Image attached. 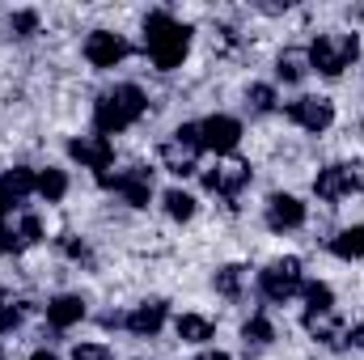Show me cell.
Returning <instances> with one entry per match:
<instances>
[{"mask_svg":"<svg viewBox=\"0 0 364 360\" xmlns=\"http://www.w3.org/2000/svg\"><path fill=\"white\" fill-rule=\"evenodd\" d=\"M144 51H149V60L161 73L178 68L182 60H186V51H191V26H182L178 17L166 13V9L149 13L144 17Z\"/></svg>","mask_w":364,"mask_h":360,"instance_id":"obj_1","label":"cell"},{"mask_svg":"<svg viewBox=\"0 0 364 360\" xmlns=\"http://www.w3.org/2000/svg\"><path fill=\"white\" fill-rule=\"evenodd\" d=\"M149 110V97L140 85H114L93 102V132L97 136H114V132H127L140 115Z\"/></svg>","mask_w":364,"mask_h":360,"instance_id":"obj_2","label":"cell"},{"mask_svg":"<svg viewBox=\"0 0 364 360\" xmlns=\"http://www.w3.org/2000/svg\"><path fill=\"white\" fill-rule=\"evenodd\" d=\"M305 51H309V68H318L322 77H339V73H348V68L356 64L360 38H356V34H343V30H326V34H318Z\"/></svg>","mask_w":364,"mask_h":360,"instance_id":"obj_3","label":"cell"},{"mask_svg":"<svg viewBox=\"0 0 364 360\" xmlns=\"http://www.w3.org/2000/svg\"><path fill=\"white\" fill-rule=\"evenodd\" d=\"M199 153H203V136H199V123H182L178 132L161 144V166L174 174V179H186L199 170Z\"/></svg>","mask_w":364,"mask_h":360,"instance_id":"obj_4","label":"cell"},{"mask_svg":"<svg viewBox=\"0 0 364 360\" xmlns=\"http://www.w3.org/2000/svg\"><path fill=\"white\" fill-rule=\"evenodd\" d=\"M305 288V275H301V259H275L272 268L259 271V292L275 301V305H284V301H292L296 292Z\"/></svg>","mask_w":364,"mask_h":360,"instance_id":"obj_5","label":"cell"},{"mask_svg":"<svg viewBox=\"0 0 364 360\" xmlns=\"http://www.w3.org/2000/svg\"><path fill=\"white\" fill-rule=\"evenodd\" d=\"M97 182L132 208H149V199H153V170H144V166H132L119 174H97Z\"/></svg>","mask_w":364,"mask_h":360,"instance_id":"obj_6","label":"cell"},{"mask_svg":"<svg viewBox=\"0 0 364 360\" xmlns=\"http://www.w3.org/2000/svg\"><path fill=\"white\" fill-rule=\"evenodd\" d=\"M38 238H43V221L34 212H13L0 221V250L4 255H21V250L38 246Z\"/></svg>","mask_w":364,"mask_h":360,"instance_id":"obj_7","label":"cell"},{"mask_svg":"<svg viewBox=\"0 0 364 360\" xmlns=\"http://www.w3.org/2000/svg\"><path fill=\"white\" fill-rule=\"evenodd\" d=\"M199 136H203L208 153L225 157V153H233L242 144V123L233 115H208V119H199Z\"/></svg>","mask_w":364,"mask_h":360,"instance_id":"obj_8","label":"cell"},{"mask_svg":"<svg viewBox=\"0 0 364 360\" xmlns=\"http://www.w3.org/2000/svg\"><path fill=\"white\" fill-rule=\"evenodd\" d=\"M356 191H360V174H356L352 166H326V170H318V179H314V195L326 199V203H339V199H348V195H356Z\"/></svg>","mask_w":364,"mask_h":360,"instance_id":"obj_9","label":"cell"},{"mask_svg":"<svg viewBox=\"0 0 364 360\" xmlns=\"http://www.w3.org/2000/svg\"><path fill=\"white\" fill-rule=\"evenodd\" d=\"M288 119L296 123V127H305V132H326L331 123H335V102L331 97H296V102H288Z\"/></svg>","mask_w":364,"mask_h":360,"instance_id":"obj_10","label":"cell"},{"mask_svg":"<svg viewBox=\"0 0 364 360\" xmlns=\"http://www.w3.org/2000/svg\"><path fill=\"white\" fill-rule=\"evenodd\" d=\"M85 60H90L93 68H114V64H123V60H127V38L114 34V30H93L90 38H85Z\"/></svg>","mask_w":364,"mask_h":360,"instance_id":"obj_11","label":"cell"},{"mask_svg":"<svg viewBox=\"0 0 364 360\" xmlns=\"http://www.w3.org/2000/svg\"><path fill=\"white\" fill-rule=\"evenodd\" d=\"M68 157H73V162H81L85 170L106 174V166L114 162V144H110L106 136L90 132V136H77V140H68Z\"/></svg>","mask_w":364,"mask_h":360,"instance_id":"obj_12","label":"cell"},{"mask_svg":"<svg viewBox=\"0 0 364 360\" xmlns=\"http://www.w3.org/2000/svg\"><path fill=\"white\" fill-rule=\"evenodd\" d=\"M250 182V166L246 162H216V170H203V191L233 199L242 186Z\"/></svg>","mask_w":364,"mask_h":360,"instance_id":"obj_13","label":"cell"},{"mask_svg":"<svg viewBox=\"0 0 364 360\" xmlns=\"http://www.w3.org/2000/svg\"><path fill=\"white\" fill-rule=\"evenodd\" d=\"M263 221H267V229H275V233L301 229V225H305V203H301L296 195H272V199H267Z\"/></svg>","mask_w":364,"mask_h":360,"instance_id":"obj_14","label":"cell"},{"mask_svg":"<svg viewBox=\"0 0 364 360\" xmlns=\"http://www.w3.org/2000/svg\"><path fill=\"white\" fill-rule=\"evenodd\" d=\"M132 335H144V339H153L161 327H166V301H140L132 314H127V322H123Z\"/></svg>","mask_w":364,"mask_h":360,"instance_id":"obj_15","label":"cell"},{"mask_svg":"<svg viewBox=\"0 0 364 360\" xmlns=\"http://www.w3.org/2000/svg\"><path fill=\"white\" fill-rule=\"evenodd\" d=\"M81 318H85V301H81L77 292H60V297L47 301V322H51L55 331H68V327H77Z\"/></svg>","mask_w":364,"mask_h":360,"instance_id":"obj_16","label":"cell"},{"mask_svg":"<svg viewBox=\"0 0 364 360\" xmlns=\"http://www.w3.org/2000/svg\"><path fill=\"white\" fill-rule=\"evenodd\" d=\"M305 331L318 344H326V348H343L348 344V331H343V322L335 314H305Z\"/></svg>","mask_w":364,"mask_h":360,"instance_id":"obj_17","label":"cell"},{"mask_svg":"<svg viewBox=\"0 0 364 360\" xmlns=\"http://www.w3.org/2000/svg\"><path fill=\"white\" fill-rule=\"evenodd\" d=\"M305 73H314L309 68V51L305 47H284L279 60H275V77L284 85H296V81H305Z\"/></svg>","mask_w":364,"mask_h":360,"instance_id":"obj_18","label":"cell"},{"mask_svg":"<svg viewBox=\"0 0 364 360\" xmlns=\"http://www.w3.org/2000/svg\"><path fill=\"white\" fill-rule=\"evenodd\" d=\"M331 255L352 263V259H364V225H352V229H339L331 238Z\"/></svg>","mask_w":364,"mask_h":360,"instance_id":"obj_19","label":"cell"},{"mask_svg":"<svg viewBox=\"0 0 364 360\" xmlns=\"http://www.w3.org/2000/svg\"><path fill=\"white\" fill-rule=\"evenodd\" d=\"M174 331H178L182 344H208L216 327H212V322H208L203 314H182L178 322H174Z\"/></svg>","mask_w":364,"mask_h":360,"instance_id":"obj_20","label":"cell"},{"mask_svg":"<svg viewBox=\"0 0 364 360\" xmlns=\"http://www.w3.org/2000/svg\"><path fill=\"white\" fill-rule=\"evenodd\" d=\"M301 297H305V314H335V292H331V284L309 280V284L301 288Z\"/></svg>","mask_w":364,"mask_h":360,"instance_id":"obj_21","label":"cell"},{"mask_svg":"<svg viewBox=\"0 0 364 360\" xmlns=\"http://www.w3.org/2000/svg\"><path fill=\"white\" fill-rule=\"evenodd\" d=\"M0 186H4V191H9V195H13V199L21 203V199H26V195H30V191L38 186V174H34L30 166H13V170H9V174L0 179Z\"/></svg>","mask_w":364,"mask_h":360,"instance_id":"obj_22","label":"cell"},{"mask_svg":"<svg viewBox=\"0 0 364 360\" xmlns=\"http://www.w3.org/2000/svg\"><path fill=\"white\" fill-rule=\"evenodd\" d=\"M34 191H38V195H43L47 203H60V199L68 195V174H64V170H43Z\"/></svg>","mask_w":364,"mask_h":360,"instance_id":"obj_23","label":"cell"},{"mask_svg":"<svg viewBox=\"0 0 364 360\" xmlns=\"http://www.w3.org/2000/svg\"><path fill=\"white\" fill-rule=\"evenodd\" d=\"M242 339H246V348H267L275 339V327L267 322V314H255V318L242 327Z\"/></svg>","mask_w":364,"mask_h":360,"instance_id":"obj_24","label":"cell"},{"mask_svg":"<svg viewBox=\"0 0 364 360\" xmlns=\"http://www.w3.org/2000/svg\"><path fill=\"white\" fill-rule=\"evenodd\" d=\"M161 203H166V216H174V221H191V216H195V195H186L182 186L166 191Z\"/></svg>","mask_w":364,"mask_h":360,"instance_id":"obj_25","label":"cell"},{"mask_svg":"<svg viewBox=\"0 0 364 360\" xmlns=\"http://www.w3.org/2000/svg\"><path fill=\"white\" fill-rule=\"evenodd\" d=\"M275 106H279V97H275L272 85H250L246 90V110L250 115H272Z\"/></svg>","mask_w":364,"mask_h":360,"instance_id":"obj_26","label":"cell"},{"mask_svg":"<svg viewBox=\"0 0 364 360\" xmlns=\"http://www.w3.org/2000/svg\"><path fill=\"white\" fill-rule=\"evenodd\" d=\"M242 288H246V268H237V263H233V268L216 271V292H220V297H237Z\"/></svg>","mask_w":364,"mask_h":360,"instance_id":"obj_27","label":"cell"},{"mask_svg":"<svg viewBox=\"0 0 364 360\" xmlns=\"http://www.w3.org/2000/svg\"><path fill=\"white\" fill-rule=\"evenodd\" d=\"M34 30H38V13H13L9 17V34L13 38H30Z\"/></svg>","mask_w":364,"mask_h":360,"instance_id":"obj_28","label":"cell"},{"mask_svg":"<svg viewBox=\"0 0 364 360\" xmlns=\"http://www.w3.org/2000/svg\"><path fill=\"white\" fill-rule=\"evenodd\" d=\"M73 360H114V356H110V348H102V344H77V348H73Z\"/></svg>","mask_w":364,"mask_h":360,"instance_id":"obj_29","label":"cell"},{"mask_svg":"<svg viewBox=\"0 0 364 360\" xmlns=\"http://www.w3.org/2000/svg\"><path fill=\"white\" fill-rule=\"evenodd\" d=\"M21 327V309L17 305H0V335H13Z\"/></svg>","mask_w":364,"mask_h":360,"instance_id":"obj_30","label":"cell"},{"mask_svg":"<svg viewBox=\"0 0 364 360\" xmlns=\"http://www.w3.org/2000/svg\"><path fill=\"white\" fill-rule=\"evenodd\" d=\"M60 246H64V255H68V259H81V263H90V246H85V242H77L73 233H68V238H60Z\"/></svg>","mask_w":364,"mask_h":360,"instance_id":"obj_31","label":"cell"},{"mask_svg":"<svg viewBox=\"0 0 364 360\" xmlns=\"http://www.w3.org/2000/svg\"><path fill=\"white\" fill-rule=\"evenodd\" d=\"M13 203H17V199H13V195H9V191H4V186H0V221H4V216H9V212H13Z\"/></svg>","mask_w":364,"mask_h":360,"instance_id":"obj_32","label":"cell"},{"mask_svg":"<svg viewBox=\"0 0 364 360\" xmlns=\"http://www.w3.org/2000/svg\"><path fill=\"white\" fill-rule=\"evenodd\" d=\"M348 344H352V348H360V352H364V322H360V327H352V331H348Z\"/></svg>","mask_w":364,"mask_h":360,"instance_id":"obj_33","label":"cell"},{"mask_svg":"<svg viewBox=\"0 0 364 360\" xmlns=\"http://www.w3.org/2000/svg\"><path fill=\"white\" fill-rule=\"evenodd\" d=\"M191 360H229V356H225V352H212V348H208V352H199V356H191Z\"/></svg>","mask_w":364,"mask_h":360,"instance_id":"obj_34","label":"cell"},{"mask_svg":"<svg viewBox=\"0 0 364 360\" xmlns=\"http://www.w3.org/2000/svg\"><path fill=\"white\" fill-rule=\"evenodd\" d=\"M30 360H60V356H55V352H34Z\"/></svg>","mask_w":364,"mask_h":360,"instance_id":"obj_35","label":"cell"},{"mask_svg":"<svg viewBox=\"0 0 364 360\" xmlns=\"http://www.w3.org/2000/svg\"><path fill=\"white\" fill-rule=\"evenodd\" d=\"M0 360H4V352H0Z\"/></svg>","mask_w":364,"mask_h":360,"instance_id":"obj_36","label":"cell"},{"mask_svg":"<svg viewBox=\"0 0 364 360\" xmlns=\"http://www.w3.org/2000/svg\"><path fill=\"white\" fill-rule=\"evenodd\" d=\"M360 17H364V9H360Z\"/></svg>","mask_w":364,"mask_h":360,"instance_id":"obj_37","label":"cell"}]
</instances>
